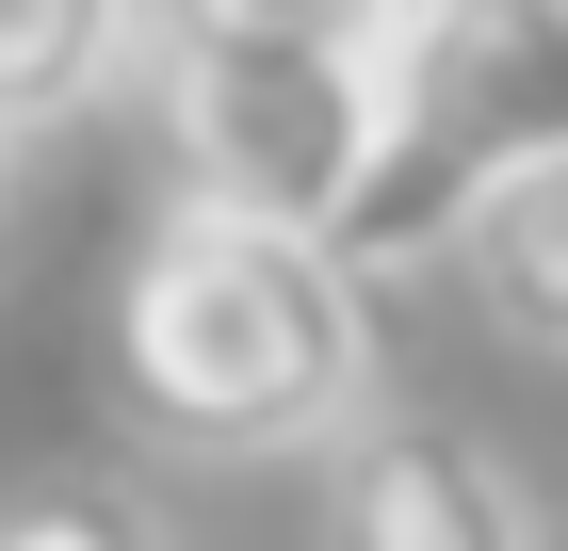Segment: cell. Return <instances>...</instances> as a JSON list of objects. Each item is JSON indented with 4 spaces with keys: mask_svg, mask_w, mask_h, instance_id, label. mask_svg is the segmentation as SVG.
<instances>
[{
    "mask_svg": "<svg viewBox=\"0 0 568 551\" xmlns=\"http://www.w3.org/2000/svg\"><path fill=\"white\" fill-rule=\"evenodd\" d=\"M179 195L261 227H342L374 163V33H244V49H146Z\"/></svg>",
    "mask_w": 568,
    "mask_h": 551,
    "instance_id": "3",
    "label": "cell"
},
{
    "mask_svg": "<svg viewBox=\"0 0 568 551\" xmlns=\"http://www.w3.org/2000/svg\"><path fill=\"white\" fill-rule=\"evenodd\" d=\"M0 551H163V519H146L131 487L65 470V487H17V503H0Z\"/></svg>",
    "mask_w": 568,
    "mask_h": 551,
    "instance_id": "7",
    "label": "cell"
},
{
    "mask_svg": "<svg viewBox=\"0 0 568 551\" xmlns=\"http://www.w3.org/2000/svg\"><path fill=\"white\" fill-rule=\"evenodd\" d=\"M244 33H374V0H131V49H244Z\"/></svg>",
    "mask_w": 568,
    "mask_h": 551,
    "instance_id": "8",
    "label": "cell"
},
{
    "mask_svg": "<svg viewBox=\"0 0 568 551\" xmlns=\"http://www.w3.org/2000/svg\"><path fill=\"white\" fill-rule=\"evenodd\" d=\"M114 406L163 455H325L374 406V276L325 227L179 195L114 259Z\"/></svg>",
    "mask_w": 568,
    "mask_h": 551,
    "instance_id": "1",
    "label": "cell"
},
{
    "mask_svg": "<svg viewBox=\"0 0 568 551\" xmlns=\"http://www.w3.org/2000/svg\"><path fill=\"white\" fill-rule=\"evenodd\" d=\"M455 276H471L487 340H520V357H568V146L471 195V227H455Z\"/></svg>",
    "mask_w": 568,
    "mask_h": 551,
    "instance_id": "5",
    "label": "cell"
},
{
    "mask_svg": "<svg viewBox=\"0 0 568 551\" xmlns=\"http://www.w3.org/2000/svg\"><path fill=\"white\" fill-rule=\"evenodd\" d=\"M114 65H131V0H0V146L82 114Z\"/></svg>",
    "mask_w": 568,
    "mask_h": 551,
    "instance_id": "6",
    "label": "cell"
},
{
    "mask_svg": "<svg viewBox=\"0 0 568 551\" xmlns=\"http://www.w3.org/2000/svg\"><path fill=\"white\" fill-rule=\"evenodd\" d=\"M308 551H536V503L471 422H406V406L374 422L357 406L325 438V535Z\"/></svg>",
    "mask_w": 568,
    "mask_h": 551,
    "instance_id": "4",
    "label": "cell"
},
{
    "mask_svg": "<svg viewBox=\"0 0 568 551\" xmlns=\"http://www.w3.org/2000/svg\"><path fill=\"white\" fill-rule=\"evenodd\" d=\"M568 146V0H406L374 33V163L325 244L357 276L455 259L487 178Z\"/></svg>",
    "mask_w": 568,
    "mask_h": 551,
    "instance_id": "2",
    "label": "cell"
},
{
    "mask_svg": "<svg viewBox=\"0 0 568 551\" xmlns=\"http://www.w3.org/2000/svg\"><path fill=\"white\" fill-rule=\"evenodd\" d=\"M390 17H406V0H374V33H390Z\"/></svg>",
    "mask_w": 568,
    "mask_h": 551,
    "instance_id": "9",
    "label": "cell"
}]
</instances>
